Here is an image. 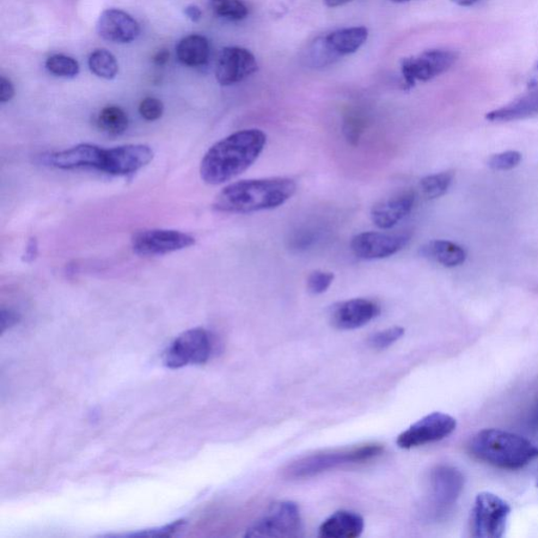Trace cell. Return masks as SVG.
<instances>
[{
    "mask_svg": "<svg viewBox=\"0 0 538 538\" xmlns=\"http://www.w3.org/2000/svg\"><path fill=\"white\" fill-rule=\"evenodd\" d=\"M351 2H352V0H324V3H325L329 8H338L341 7V5H344Z\"/></svg>",
    "mask_w": 538,
    "mask_h": 538,
    "instance_id": "cell-41",
    "label": "cell"
},
{
    "mask_svg": "<svg viewBox=\"0 0 538 538\" xmlns=\"http://www.w3.org/2000/svg\"><path fill=\"white\" fill-rule=\"evenodd\" d=\"M457 54L450 50L425 51L419 56L402 60L401 71L404 79V90L414 88L417 82H427L444 74L456 64Z\"/></svg>",
    "mask_w": 538,
    "mask_h": 538,
    "instance_id": "cell-9",
    "label": "cell"
},
{
    "mask_svg": "<svg viewBox=\"0 0 538 538\" xmlns=\"http://www.w3.org/2000/svg\"><path fill=\"white\" fill-rule=\"evenodd\" d=\"M185 14L187 15L188 20L193 22H199L202 17V12L200 8L195 4L187 5V7L185 9Z\"/></svg>",
    "mask_w": 538,
    "mask_h": 538,
    "instance_id": "cell-37",
    "label": "cell"
},
{
    "mask_svg": "<svg viewBox=\"0 0 538 538\" xmlns=\"http://www.w3.org/2000/svg\"><path fill=\"white\" fill-rule=\"evenodd\" d=\"M266 145V134L256 128L230 134L213 144L201 161L202 180L219 186L252 167Z\"/></svg>",
    "mask_w": 538,
    "mask_h": 538,
    "instance_id": "cell-1",
    "label": "cell"
},
{
    "mask_svg": "<svg viewBox=\"0 0 538 538\" xmlns=\"http://www.w3.org/2000/svg\"><path fill=\"white\" fill-rule=\"evenodd\" d=\"M367 39L369 30L365 27L336 30L314 42L308 52V61L315 67L333 65L340 58L356 53Z\"/></svg>",
    "mask_w": 538,
    "mask_h": 538,
    "instance_id": "cell-5",
    "label": "cell"
},
{
    "mask_svg": "<svg viewBox=\"0 0 538 538\" xmlns=\"http://www.w3.org/2000/svg\"><path fill=\"white\" fill-rule=\"evenodd\" d=\"M213 13L223 20L241 22L248 15V8L243 0H210Z\"/></svg>",
    "mask_w": 538,
    "mask_h": 538,
    "instance_id": "cell-26",
    "label": "cell"
},
{
    "mask_svg": "<svg viewBox=\"0 0 538 538\" xmlns=\"http://www.w3.org/2000/svg\"><path fill=\"white\" fill-rule=\"evenodd\" d=\"M46 69L54 76L69 79L75 78L81 72L77 61L63 54H55L48 57L46 61Z\"/></svg>",
    "mask_w": 538,
    "mask_h": 538,
    "instance_id": "cell-28",
    "label": "cell"
},
{
    "mask_svg": "<svg viewBox=\"0 0 538 538\" xmlns=\"http://www.w3.org/2000/svg\"><path fill=\"white\" fill-rule=\"evenodd\" d=\"M210 42L204 36L193 34L181 39L176 47L177 58L183 65H204L210 58Z\"/></svg>",
    "mask_w": 538,
    "mask_h": 538,
    "instance_id": "cell-21",
    "label": "cell"
},
{
    "mask_svg": "<svg viewBox=\"0 0 538 538\" xmlns=\"http://www.w3.org/2000/svg\"><path fill=\"white\" fill-rule=\"evenodd\" d=\"M535 73H536V74H535V77H534V79H532V81H535V79H537V78H538V63H537V65H536V67H535ZM537 84H538V82L535 84V87H534V89H537V87H538V85H537Z\"/></svg>",
    "mask_w": 538,
    "mask_h": 538,
    "instance_id": "cell-44",
    "label": "cell"
},
{
    "mask_svg": "<svg viewBox=\"0 0 538 538\" xmlns=\"http://www.w3.org/2000/svg\"><path fill=\"white\" fill-rule=\"evenodd\" d=\"M299 509L293 501L286 500L272 506L265 516L247 529V537H299L302 532Z\"/></svg>",
    "mask_w": 538,
    "mask_h": 538,
    "instance_id": "cell-7",
    "label": "cell"
},
{
    "mask_svg": "<svg viewBox=\"0 0 538 538\" xmlns=\"http://www.w3.org/2000/svg\"><path fill=\"white\" fill-rule=\"evenodd\" d=\"M511 507L491 492L476 497L473 510V535L479 538H500L504 535Z\"/></svg>",
    "mask_w": 538,
    "mask_h": 538,
    "instance_id": "cell-8",
    "label": "cell"
},
{
    "mask_svg": "<svg viewBox=\"0 0 538 538\" xmlns=\"http://www.w3.org/2000/svg\"><path fill=\"white\" fill-rule=\"evenodd\" d=\"M97 32L100 38L114 44H130L140 34V26L133 16L118 9L102 12L97 22Z\"/></svg>",
    "mask_w": 538,
    "mask_h": 538,
    "instance_id": "cell-17",
    "label": "cell"
},
{
    "mask_svg": "<svg viewBox=\"0 0 538 538\" xmlns=\"http://www.w3.org/2000/svg\"><path fill=\"white\" fill-rule=\"evenodd\" d=\"M464 475L451 466H438L430 475V498L433 515L444 516L456 503L464 488Z\"/></svg>",
    "mask_w": 538,
    "mask_h": 538,
    "instance_id": "cell-13",
    "label": "cell"
},
{
    "mask_svg": "<svg viewBox=\"0 0 538 538\" xmlns=\"http://www.w3.org/2000/svg\"><path fill=\"white\" fill-rule=\"evenodd\" d=\"M15 89L10 79L4 76L0 77V102L7 103L13 100Z\"/></svg>",
    "mask_w": 538,
    "mask_h": 538,
    "instance_id": "cell-35",
    "label": "cell"
},
{
    "mask_svg": "<svg viewBox=\"0 0 538 538\" xmlns=\"http://www.w3.org/2000/svg\"><path fill=\"white\" fill-rule=\"evenodd\" d=\"M405 334V329L400 326L382 330L369 336V345L376 351L386 350L399 341Z\"/></svg>",
    "mask_w": 538,
    "mask_h": 538,
    "instance_id": "cell-30",
    "label": "cell"
},
{
    "mask_svg": "<svg viewBox=\"0 0 538 538\" xmlns=\"http://www.w3.org/2000/svg\"><path fill=\"white\" fill-rule=\"evenodd\" d=\"M366 119L356 112L348 114L343 122V134L347 143L352 146L360 143L366 130Z\"/></svg>",
    "mask_w": 538,
    "mask_h": 538,
    "instance_id": "cell-29",
    "label": "cell"
},
{
    "mask_svg": "<svg viewBox=\"0 0 538 538\" xmlns=\"http://www.w3.org/2000/svg\"><path fill=\"white\" fill-rule=\"evenodd\" d=\"M536 484L538 486V470H537V475H536Z\"/></svg>",
    "mask_w": 538,
    "mask_h": 538,
    "instance_id": "cell-45",
    "label": "cell"
},
{
    "mask_svg": "<svg viewBox=\"0 0 538 538\" xmlns=\"http://www.w3.org/2000/svg\"><path fill=\"white\" fill-rule=\"evenodd\" d=\"M164 106L155 97L145 98L139 105V114L146 121H156L162 117Z\"/></svg>",
    "mask_w": 538,
    "mask_h": 538,
    "instance_id": "cell-33",
    "label": "cell"
},
{
    "mask_svg": "<svg viewBox=\"0 0 538 538\" xmlns=\"http://www.w3.org/2000/svg\"><path fill=\"white\" fill-rule=\"evenodd\" d=\"M411 240L407 232L389 234V232L366 231L352 238L351 252L359 259H386L400 252Z\"/></svg>",
    "mask_w": 538,
    "mask_h": 538,
    "instance_id": "cell-12",
    "label": "cell"
},
{
    "mask_svg": "<svg viewBox=\"0 0 538 538\" xmlns=\"http://www.w3.org/2000/svg\"><path fill=\"white\" fill-rule=\"evenodd\" d=\"M186 525L185 521H177L173 524L165 525V527L145 530L142 532H137V534H127L126 536L131 537H164V536H172L177 532L183 528V525Z\"/></svg>",
    "mask_w": 538,
    "mask_h": 538,
    "instance_id": "cell-34",
    "label": "cell"
},
{
    "mask_svg": "<svg viewBox=\"0 0 538 538\" xmlns=\"http://www.w3.org/2000/svg\"><path fill=\"white\" fill-rule=\"evenodd\" d=\"M89 69L97 77L112 81L118 74L117 59L105 48L91 52L88 60Z\"/></svg>",
    "mask_w": 538,
    "mask_h": 538,
    "instance_id": "cell-24",
    "label": "cell"
},
{
    "mask_svg": "<svg viewBox=\"0 0 538 538\" xmlns=\"http://www.w3.org/2000/svg\"><path fill=\"white\" fill-rule=\"evenodd\" d=\"M297 192L296 182L284 177L231 183L217 195L213 207L228 213H250L277 209Z\"/></svg>",
    "mask_w": 538,
    "mask_h": 538,
    "instance_id": "cell-2",
    "label": "cell"
},
{
    "mask_svg": "<svg viewBox=\"0 0 538 538\" xmlns=\"http://www.w3.org/2000/svg\"><path fill=\"white\" fill-rule=\"evenodd\" d=\"M536 114H538V90L508 106L495 109L487 114L486 118L492 122H508L527 118Z\"/></svg>",
    "mask_w": 538,
    "mask_h": 538,
    "instance_id": "cell-23",
    "label": "cell"
},
{
    "mask_svg": "<svg viewBox=\"0 0 538 538\" xmlns=\"http://www.w3.org/2000/svg\"><path fill=\"white\" fill-rule=\"evenodd\" d=\"M259 65L252 52L240 47L224 48L216 65V78L223 87L239 83L258 71Z\"/></svg>",
    "mask_w": 538,
    "mask_h": 538,
    "instance_id": "cell-15",
    "label": "cell"
},
{
    "mask_svg": "<svg viewBox=\"0 0 538 538\" xmlns=\"http://www.w3.org/2000/svg\"><path fill=\"white\" fill-rule=\"evenodd\" d=\"M105 149L89 143L73 146L69 150L54 152L48 157V163L60 169L93 168L100 170Z\"/></svg>",
    "mask_w": 538,
    "mask_h": 538,
    "instance_id": "cell-19",
    "label": "cell"
},
{
    "mask_svg": "<svg viewBox=\"0 0 538 538\" xmlns=\"http://www.w3.org/2000/svg\"><path fill=\"white\" fill-rule=\"evenodd\" d=\"M364 518L351 511L334 513L320 525L319 535L323 538H356L363 534Z\"/></svg>",
    "mask_w": 538,
    "mask_h": 538,
    "instance_id": "cell-20",
    "label": "cell"
},
{
    "mask_svg": "<svg viewBox=\"0 0 538 538\" xmlns=\"http://www.w3.org/2000/svg\"><path fill=\"white\" fill-rule=\"evenodd\" d=\"M415 199V193L406 189L377 202L371 209L372 222L381 230L393 229L412 213Z\"/></svg>",
    "mask_w": 538,
    "mask_h": 538,
    "instance_id": "cell-18",
    "label": "cell"
},
{
    "mask_svg": "<svg viewBox=\"0 0 538 538\" xmlns=\"http://www.w3.org/2000/svg\"><path fill=\"white\" fill-rule=\"evenodd\" d=\"M38 256V242L35 239H30L28 244L26 254H24V261L32 262Z\"/></svg>",
    "mask_w": 538,
    "mask_h": 538,
    "instance_id": "cell-38",
    "label": "cell"
},
{
    "mask_svg": "<svg viewBox=\"0 0 538 538\" xmlns=\"http://www.w3.org/2000/svg\"><path fill=\"white\" fill-rule=\"evenodd\" d=\"M455 4L461 5V7H470V5H473L478 3L479 0H451Z\"/></svg>",
    "mask_w": 538,
    "mask_h": 538,
    "instance_id": "cell-42",
    "label": "cell"
},
{
    "mask_svg": "<svg viewBox=\"0 0 538 538\" xmlns=\"http://www.w3.org/2000/svg\"><path fill=\"white\" fill-rule=\"evenodd\" d=\"M528 427L532 432L538 433V404L530 414Z\"/></svg>",
    "mask_w": 538,
    "mask_h": 538,
    "instance_id": "cell-39",
    "label": "cell"
},
{
    "mask_svg": "<svg viewBox=\"0 0 538 538\" xmlns=\"http://www.w3.org/2000/svg\"><path fill=\"white\" fill-rule=\"evenodd\" d=\"M452 180H454V175L450 172H444L425 177L421 180L420 186L425 197L433 200L441 198L447 193Z\"/></svg>",
    "mask_w": 538,
    "mask_h": 538,
    "instance_id": "cell-27",
    "label": "cell"
},
{
    "mask_svg": "<svg viewBox=\"0 0 538 538\" xmlns=\"http://www.w3.org/2000/svg\"><path fill=\"white\" fill-rule=\"evenodd\" d=\"M20 321V315H17L15 311L3 309L0 314V323H2V332L8 329Z\"/></svg>",
    "mask_w": 538,
    "mask_h": 538,
    "instance_id": "cell-36",
    "label": "cell"
},
{
    "mask_svg": "<svg viewBox=\"0 0 538 538\" xmlns=\"http://www.w3.org/2000/svg\"><path fill=\"white\" fill-rule=\"evenodd\" d=\"M390 2H393L395 4H404V3L412 2V0H390Z\"/></svg>",
    "mask_w": 538,
    "mask_h": 538,
    "instance_id": "cell-43",
    "label": "cell"
},
{
    "mask_svg": "<svg viewBox=\"0 0 538 538\" xmlns=\"http://www.w3.org/2000/svg\"><path fill=\"white\" fill-rule=\"evenodd\" d=\"M334 274L329 272L315 271L308 279V289L313 295H322L333 284Z\"/></svg>",
    "mask_w": 538,
    "mask_h": 538,
    "instance_id": "cell-32",
    "label": "cell"
},
{
    "mask_svg": "<svg viewBox=\"0 0 538 538\" xmlns=\"http://www.w3.org/2000/svg\"><path fill=\"white\" fill-rule=\"evenodd\" d=\"M212 354V339L202 328H193L177 336L163 354V364L170 369L187 365H202Z\"/></svg>",
    "mask_w": 538,
    "mask_h": 538,
    "instance_id": "cell-6",
    "label": "cell"
},
{
    "mask_svg": "<svg viewBox=\"0 0 538 538\" xmlns=\"http://www.w3.org/2000/svg\"><path fill=\"white\" fill-rule=\"evenodd\" d=\"M383 450L382 445L369 444L351 449L309 456L290 464L285 470V475L293 480L313 478L315 475L344 464L369 462L381 456Z\"/></svg>",
    "mask_w": 538,
    "mask_h": 538,
    "instance_id": "cell-4",
    "label": "cell"
},
{
    "mask_svg": "<svg viewBox=\"0 0 538 538\" xmlns=\"http://www.w3.org/2000/svg\"><path fill=\"white\" fill-rule=\"evenodd\" d=\"M421 256L445 267H456L466 260L464 249L456 243L446 240L431 241L421 249Z\"/></svg>",
    "mask_w": 538,
    "mask_h": 538,
    "instance_id": "cell-22",
    "label": "cell"
},
{
    "mask_svg": "<svg viewBox=\"0 0 538 538\" xmlns=\"http://www.w3.org/2000/svg\"><path fill=\"white\" fill-rule=\"evenodd\" d=\"M380 314V305L372 299H351L334 305L330 322L336 329L352 330L367 325Z\"/></svg>",
    "mask_w": 538,
    "mask_h": 538,
    "instance_id": "cell-16",
    "label": "cell"
},
{
    "mask_svg": "<svg viewBox=\"0 0 538 538\" xmlns=\"http://www.w3.org/2000/svg\"><path fill=\"white\" fill-rule=\"evenodd\" d=\"M456 420L451 415L432 412L402 432L397 437L396 444L402 449H412L442 441L456 430Z\"/></svg>",
    "mask_w": 538,
    "mask_h": 538,
    "instance_id": "cell-10",
    "label": "cell"
},
{
    "mask_svg": "<svg viewBox=\"0 0 538 538\" xmlns=\"http://www.w3.org/2000/svg\"><path fill=\"white\" fill-rule=\"evenodd\" d=\"M522 154L516 151L500 152L489 159V168L493 170H510L518 167L522 162Z\"/></svg>",
    "mask_w": 538,
    "mask_h": 538,
    "instance_id": "cell-31",
    "label": "cell"
},
{
    "mask_svg": "<svg viewBox=\"0 0 538 538\" xmlns=\"http://www.w3.org/2000/svg\"><path fill=\"white\" fill-rule=\"evenodd\" d=\"M169 53L167 50L159 51L154 56V64L157 65H164L168 63Z\"/></svg>",
    "mask_w": 538,
    "mask_h": 538,
    "instance_id": "cell-40",
    "label": "cell"
},
{
    "mask_svg": "<svg viewBox=\"0 0 538 538\" xmlns=\"http://www.w3.org/2000/svg\"><path fill=\"white\" fill-rule=\"evenodd\" d=\"M468 448L478 460L501 469L523 468L538 457V447L529 439L494 428L476 433Z\"/></svg>",
    "mask_w": 538,
    "mask_h": 538,
    "instance_id": "cell-3",
    "label": "cell"
},
{
    "mask_svg": "<svg viewBox=\"0 0 538 538\" xmlns=\"http://www.w3.org/2000/svg\"><path fill=\"white\" fill-rule=\"evenodd\" d=\"M97 125L103 132L118 136L127 130L128 117L121 108L108 106L103 108L98 115Z\"/></svg>",
    "mask_w": 538,
    "mask_h": 538,
    "instance_id": "cell-25",
    "label": "cell"
},
{
    "mask_svg": "<svg viewBox=\"0 0 538 538\" xmlns=\"http://www.w3.org/2000/svg\"><path fill=\"white\" fill-rule=\"evenodd\" d=\"M154 158V151L145 144H126L105 150L101 172L126 176L138 172Z\"/></svg>",
    "mask_w": 538,
    "mask_h": 538,
    "instance_id": "cell-14",
    "label": "cell"
},
{
    "mask_svg": "<svg viewBox=\"0 0 538 538\" xmlns=\"http://www.w3.org/2000/svg\"><path fill=\"white\" fill-rule=\"evenodd\" d=\"M195 238L179 230H140L132 237L134 253L142 256H163L195 246Z\"/></svg>",
    "mask_w": 538,
    "mask_h": 538,
    "instance_id": "cell-11",
    "label": "cell"
}]
</instances>
